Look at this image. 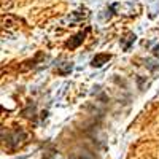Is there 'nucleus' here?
<instances>
[{
  "instance_id": "f257e3e1",
  "label": "nucleus",
  "mask_w": 159,
  "mask_h": 159,
  "mask_svg": "<svg viewBox=\"0 0 159 159\" xmlns=\"http://www.w3.org/2000/svg\"><path fill=\"white\" fill-rule=\"evenodd\" d=\"M135 34H132V32H129V34H126V37L124 38H121V46H123V49L124 51H129L130 49V45L135 42Z\"/></svg>"
},
{
  "instance_id": "f03ea898",
  "label": "nucleus",
  "mask_w": 159,
  "mask_h": 159,
  "mask_svg": "<svg viewBox=\"0 0 159 159\" xmlns=\"http://www.w3.org/2000/svg\"><path fill=\"white\" fill-rule=\"evenodd\" d=\"M110 61V54H97L94 59H92L91 65L92 67H102L103 64H107Z\"/></svg>"
},
{
  "instance_id": "7ed1b4c3",
  "label": "nucleus",
  "mask_w": 159,
  "mask_h": 159,
  "mask_svg": "<svg viewBox=\"0 0 159 159\" xmlns=\"http://www.w3.org/2000/svg\"><path fill=\"white\" fill-rule=\"evenodd\" d=\"M2 24H3V27H16V25H19V21H18L15 16L8 15L7 18L3 16V21H2Z\"/></svg>"
},
{
  "instance_id": "20e7f679",
  "label": "nucleus",
  "mask_w": 159,
  "mask_h": 159,
  "mask_svg": "<svg viewBox=\"0 0 159 159\" xmlns=\"http://www.w3.org/2000/svg\"><path fill=\"white\" fill-rule=\"evenodd\" d=\"M83 40H84V34H78L76 37H73V40H72V42H70L67 46H69V48H76L80 43L83 42Z\"/></svg>"
},
{
  "instance_id": "39448f33",
  "label": "nucleus",
  "mask_w": 159,
  "mask_h": 159,
  "mask_svg": "<svg viewBox=\"0 0 159 159\" xmlns=\"http://www.w3.org/2000/svg\"><path fill=\"white\" fill-rule=\"evenodd\" d=\"M70 70H72V64H69V62H67V64H65V67L59 70V73H61V75H67Z\"/></svg>"
},
{
  "instance_id": "423d86ee",
  "label": "nucleus",
  "mask_w": 159,
  "mask_h": 159,
  "mask_svg": "<svg viewBox=\"0 0 159 159\" xmlns=\"http://www.w3.org/2000/svg\"><path fill=\"white\" fill-rule=\"evenodd\" d=\"M153 56H154V57H159V43L153 48Z\"/></svg>"
}]
</instances>
